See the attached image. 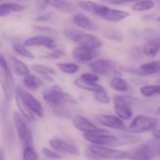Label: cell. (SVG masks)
Here are the masks:
<instances>
[{
    "label": "cell",
    "instance_id": "cell-1",
    "mask_svg": "<svg viewBox=\"0 0 160 160\" xmlns=\"http://www.w3.org/2000/svg\"><path fill=\"white\" fill-rule=\"evenodd\" d=\"M42 97L48 106L52 108L53 113L60 118H70L71 113L66 105L75 104L76 101L72 96L66 93L59 86L55 85L42 92Z\"/></svg>",
    "mask_w": 160,
    "mask_h": 160
},
{
    "label": "cell",
    "instance_id": "cell-2",
    "mask_svg": "<svg viewBox=\"0 0 160 160\" xmlns=\"http://www.w3.org/2000/svg\"><path fill=\"white\" fill-rule=\"evenodd\" d=\"M14 96L21 115L24 118L35 121L36 117H43V108L42 104L30 92L22 90L20 87H16Z\"/></svg>",
    "mask_w": 160,
    "mask_h": 160
},
{
    "label": "cell",
    "instance_id": "cell-3",
    "mask_svg": "<svg viewBox=\"0 0 160 160\" xmlns=\"http://www.w3.org/2000/svg\"><path fill=\"white\" fill-rule=\"evenodd\" d=\"M0 86L3 91L5 99L7 101L12 100L15 93L14 78L6 58L1 53H0Z\"/></svg>",
    "mask_w": 160,
    "mask_h": 160
},
{
    "label": "cell",
    "instance_id": "cell-4",
    "mask_svg": "<svg viewBox=\"0 0 160 160\" xmlns=\"http://www.w3.org/2000/svg\"><path fill=\"white\" fill-rule=\"evenodd\" d=\"M159 147V139L143 143L127 151V158L130 160H151L157 153Z\"/></svg>",
    "mask_w": 160,
    "mask_h": 160
},
{
    "label": "cell",
    "instance_id": "cell-5",
    "mask_svg": "<svg viewBox=\"0 0 160 160\" xmlns=\"http://www.w3.org/2000/svg\"><path fill=\"white\" fill-rule=\"evenodd\" d=\"M89 152L102 159L109 160H121L127 158V151H122L118 149L108 148V146L94 145L92 144L89 146Z\"/></svg>",
    "mask_w": 160,
    "mask_h": 160
},
{
    "label": "cell",
    "instance_id": "cell-6",
    "mask_svg": "<svg viewBox=\"0 0 160 160\" xmlns=\"http://www.w3.org/2000/svg\"><path fill=\"white\" fill-rule=\"evenodd\" d=\"M12 121L14 127L17 131L18 137L22 143L25 145H33V138L32 133L29 127L28 126L24 117L19 113L14 111L12 113Z\"/></svg>",
    "mask_w": 160,
    "mask_h": 160
},
{
    "label": "cell",
    "instance_id": "cell-7",
    "mask_svg": "<svg viewBox=\"0 0 160 160\" xmlns=\"http://www.w3.org/2000/svg\"><path fill=\"white\" fill-rule=\"evenodd\" d=\"M158 120L154 117L147 115H138L131 122L128 129L133 134H140L144 132L151 131L152 128L156 124Z\"/></svg>",
    "mask_w": 160,
    "mask_h": 160
},
{
    "label": "cell",
    "instance_id": "cell-8",
    "mask_svg": "<svg viewBox=\"0 0 160 160\" xmlns=\"http://www.w3.org/2000/svg\"><path fill=\"white\" fill-rule=\"evenodd\" d=\"M90 68L97 75H104V76H116L120 75V72L115 66V64L108 59H96L92 60L90 64Z\"/></svg>",
    "mask_w": 160,
    "mask_h": 160
},
{
    "label": "cell",
    "instance_id": "cell-9",
    "mask_svg": "<svg viewBox=\"0 0 160 160\" xmlns=\"http://www.w3.org/2000/svg\"><path fill=\"white\" fill-rule=\"evenodd\" d=\"M93 14L108 22H120V21L124 20L130 15L128 12L111 9V8H108L107 6H103L100 4H98V6L96 7Z\"/></svg>",
    "mask_w": 160,
    "mask_h": 160
},
{
    "label": "cell",
    "instance_id": "cell-10",
    "mask_svg": "<svg viewBox=\"0 0 160 160\" xmlns=\"http://www.w3.org/2000/svg\"><path fill=\"white\" fill-rule=\"evenodd\" d=\"M114 101V111L122 121H128L133 116V110L131 108L128 97L116 95L113 98Z\"/></svg>",
    "mask_w": 160,
    "mask_h": 160
},
{
    "label": "cell",
    "instance_id": "cell-11",
    "mask_svg": "<svg viewBox=\"0 0 160 160\" xmlns=\"http://www.w3.org/2000/svg\"><path fill=\"white\" fill-rule=\"evenodd\" d=\"M72 124L76 129L79 131L83 132L84 134H96V133H108V130L100 128L96 126L93 122H92L87 118L81 116V115H76L72 119Z\"/></svg>",
    "mask_w": 160,
    "mask_h": 160
},
{
    "label": "cell",
    "instance_id": "cell-12",
    "mask_svg": "<svg viewBox=\"0 0 160 160\" xmlns=\"http://www.w3.org/2000/svg\"><path fill=\"white\" fill-rule=\"evenodd\" d=\"M70 39L73 41L77 45H81V46H87L95 49L103 46V41L92 34L74 33L73 35L70 36Z\"/></svg>",
    "mask_w": 160,
    "mask_h": 160
},
{
    "label": "cell",
    "instance_id": "cell-13",
    "mask_svg": "<svg viewBox=\"0 0 160 160\" xmlns=\"http://www.w3.org/2000/svg\"><path fill=\"white\" fill-rule=\"evenodd\" d=\"M98 55L95 48L78 45L72 49V57L78 62L92 61Z\"/></svg>",
    "mask_w": 160,
    "mask_h": 160
},
{
    "label": "cell",
    "instance_id": "cell-14",
    "mask_svg": "<svg viewBox=\"0 0 160 160\" xmlns=\"http://www.w3.org/2000/svg\"><path fill=\"white\" fill-rule=\"evenodd\" d=\"M49 144L52 148H54L55 151L60 152V153H69L73 155H79L80 151L79 149L73 145L72 143L61 139V138H53L49 141Z\"/></svg>",
    "mask_w": 160,
    "mask_h": 160
},
{
    "label": "cell",
    "instance_id": "cell-15",
    "mask_svg": "<svg viewBox=\"0 0 160 160\" xmlns=\"http://www.w3.org/2000/svg\"><path fill=\"white\" fill-rule=\"evenodd\" d=\"M97 122L108 128L115 129V130H125V124L122 119H120L118 116L114 115H106V114H100L96 116Z\"/></svg>",
    "mask_w": 160,
    "mask_h": 160
},
{
    "label": "cell",
    "instance_id": "cell-16",
    "mask_svg": "<svg viewBox=\"0 0 160 160\" xmlns=\"http://www.w3.org/2000/svg\"><path fill=\"white\" fill-rule=\"evenodd\" d=\"M24 44L27 47H45L47 49L54 50L56 48V42L54 39L47 36H35L28 38L25 41Z\"/></svg>",
    "mask_w": 160,
    "mask_h": 160
},
{
    "label": "cell",
    "instance_id": "cell-17",
    "mask_svg": "<svg viewBox=\"0 0 160 160\" xmlns=\"http://www.w3.org/2000/svg\"><path fill=\"white\" fill-rule=\"evenodd\" d=\"M130 72L138 75H152L160 72V61H151L140 65L138 69L131 70Z\"/></svg>",
    "mask_w": 160,
    "mask_h": 160
},
{
    "label": "cell",
    "instance_id": "cell-18",
    "mask_svg": "<svg viewBox=\"0 0 160 160\" xmlns=\"http://www.w3.org/2000/svg\"><path fill=\"white\" fill-rule=\"evenodd\" d=\"M42 1L45 5L65 13H70L75 10V6L68 0H42Z\"/></svg>",
    "mask_w": 160,
    "mask_h": 160
},
{
    "label": "cell",
    "instance_id": "cell-19",
    "mask_svg": "<svg viewBox=\"0 0 160 160\" xmlns=\"http://www.w3.org/2000/svg\"><path fill=\"white\" fill-rule=\"evenodd\" d=\"M7 61L9 63L10 68H12L14 71V72L16 74L20 75V76H25V75H27L28 73L30 72L29 68L23 61H21L19 58H17L16 57H14L12 55L9 56Z\"/></svg>",
    "mask_w": 160,
    "mask_h": 160
},
{
    "label": "cell",
    "instance_id": "cell-20",
    "mask_svg": "<svg viewBox=\"0 0 160 160\" xmlns=\"http://www.w3.org/2000/svg\"><path fill=\"white\" fill-rule=\"evenodd\" d=\"M72 22L76 27L82 28V29H85V30L93 31V30H95L97 28L96 25L88 16H86L84 14H81V13L75 14L72 17Z\"/></svg>",
    "mask_w": 160,
    "mask_h": 160
},
{
    "label": "cell",
    "instance_id": "cell-21",
    "mask_svg": "<svg viewBox=\"0 0 160 160\" xmlns=\"http://www.w3.org/2000/svg\"><path fill=\"white\" fill-rule=\"evenodd\" d=\"M74 85L80 89L93 92V93L105 90V88L103 86H101L100 84H98L97 82H87V81L82 80L81 78H79V77L74 81Z\"/></svg>",
    "mask_w": 160,
    "mask_h": 160
},
{
    "label": "cell",
    "instance_id": "cell-22",
    "mask_svg": "<svg viewBox=\"0 0 160 160\" xmlns=\"http://www.w3.org/2000/svg\"><path fill=\"white\" fill-rule=\"evenodd\" d=\"M25 10V6L17 3H2L0 4V17L8 16L13 12H20Z\"/></svg>",
    "mask_w": 160,
    "mask_h": 160
},
{
    "label": "cell",
    "instance_id": "cell-23",
    "mask_svg": "<svg viewBox=\"0 0 160 160\" xmlns=\"http://www.w3.org/2000/svg\"><path fill=\"white\" fill-rule=\"evenodd\" d=\"M24 85L28 90L34 92V91L38 90L42 85V81L37 75L31 74L29 72L24 76Z\"/></svg>",
    "mask_w": 160,
    "mask_h": 160
},
{
    "label": "cell",
    "instance_id": "cell-24",
    "mask_svg": "<svg viewBox=\"0 0 160 160\" xmlns=\"http://www.w3.org/2000/svg\"><path fill=\"white\" fill-rule=\"evenodd\" d=\"M30 69L32 71H34L35 72L39 73L40 75L43 76L45 79L48 80V81H53L52 75L56 73L54 69H52L51 67L42 65V64H32Z\"/></svg>",
    "mask_w": 160,
    "mask_h": 160
},
{
    "label": "cell",
    "instance_id": "cell-25",
    "mask_svg": "<svg viewBox=\"0 0 160 160\" xmlns=\"http://www.w3.org/2000/svg\"><path fill=\"white\" fill-rule=\"evenodd\" d=\"M110 87L117 91V92H125L128 91L129 89V86H128V83L127 81L121 77L120 75H116L114 76L112 79H111V81H110Z\"/></svg>",
    "mask_w": 160,
    "mask_h": 160
},
{
    "label": "cell",
    "instance_id": "cell-26",
    "mask_svg": "<svg viewBox=\"0 0 160 160\" xmlns=\"http://www.w3.org/2000/svg\"><path fill=\"white\" fill-rule=\"evenodd\" d=\"M158 51H159V46L156 40H152L146 42L145 45L143 46V54L147 57L153 58L157 55Z\"/></svg>",
    "mask_w": 160,
    "mask_h": 160
},
{
    "label": "cell",
    "instance_id": "cell-27",
    "mask_svg": "<svg viewBox=\"0 0 160 160\" xmlns=\"http://www.w3.org/2000/svg\"><path fill=\"white\" fill-rule=\"evenodd\" d=\"M153 7L154 2L152 0H138L132 6V9L135 12H146L152 10Z\"/></svg>",
    "mask_w": 160,
    "mask_h": 160
},
{
    "label": "cell",
    "instance_id": "cell-28",
    "mask_svg": "<svg viewBox=\"0 0 160 160\" xmlns=\"http://www.w3.org/2000/svg\"><path fill=\"white\" fill-rule=\"evenodd\" d=\"M140 93L144 97L160 95V85H146L140 88Z\"/></svg>",
    "mask_w": 160,
    "mask_h": 160
},
{
    "label": "cell",
    "instance_id": "cell-29",
    "mask_svg": "<svg viewBox=\"0 0 160 160\" xmlns=\"http://www.w3.org/2000/svg\"><path fill=\"white\" fill-rule=\"evenodd\" d=\"M12 48L14 50L15 53H17L18 55L24 57V58H33L34 56L33 54L28 50V48L25 45V44H22V43H13L12 44Z\"/></svg>",
    "mask_w": 160,
    "mask_h": 160
},
{
    "label": "cell",
    "instance_id": "cell-30",
    "mask_svg": "<svg viewBox=\"0 0 160 160\" xmlns=\"http://www.w3.org/2000/svg\"><path fill=\"white\" fill-rule=\"evenodd\" d=\"M23 160H39V155L33 145H25L23 150Z\"/></svg>",
    "mask_w": 160,
    "mask_h": 160
},
{
    "label": "cell",
    "instance_id": "cell-31",
    "mask_svg": "<svg viewBox=\"0 0 160 160\" xmlns=\"http://www.w3.org/2000/svg\"><path fill=\"white\" fill-rule=\"evenodd\" d=\"M58 67L59 68V70L61 72H63L64 73H67V74H73L76 72H78V70H79V67L77 64L69 63V62L58 63Z\"/></svg>",
    "mask_w": 160,
    "mask_h": 160
},
{
    "label": "cell",
    "instance_id": "cell-32",
    "mask_svg": "<svg viewBox=\"0 0 160 160\" xmlns=\"http://www.w3.org/2000/svg\"><path fill=\"white\" fill-rule=\"evenodd\" d=\"M77 5L80 9H82L83 11L91 12L93 14L96 7L98 6V3H96L94 1H91V0H80V1H78Z\"/></svg>",
    "mask_w": 160,
    "mask_h": 160
},
{
    "label": "cell",
    "instance_id": "cell-33",
    "mask_svg": "<svg viewBox=\"0 0 160 160\" xmlns=\"http://www.w3.org/2000/svg\"><path fill=\"white\" fill-rule=\"evenodd\" d=\"M93 94H94V98L98 102H100L102 104H108L110 102V97L108 96V92H107L106 90H103L101 92H95Z\"/></svg>",
    "mask_w": 160,
    "mask_h": 160
},
{
    "label": "cell",
    "instance_id": "cell-34",
    "mask_svg": "<svg viewBox=\"0 0 160 160\" xmlns=\"http://www.w3.org/2000/svg\"><path fill=\"white\" fill-rule=\"evenodd\" d=\"M42 152L46 157H48L50 159H61L62 158V155L60 152L54 151V150H51L49 148H42Z\"/></svg>",
    "mask_w": 160,
    "mask_h": 160
},
{
    "label": "cell",
    "instance_id": "cell-35",
    "mask_svg": "<svg viewBox=\"0 0 160 160\" xmlns=\"http://www.w3.org/2000/svg\"><path fill=\"white\" fill-rule=\"evenodd\" d=\"M79 78H81L84 81L87 82H97L99 80V76L97 74H95L94 72H86V73H82L80 75Z\"/></svg>",
    "mask_w": 160,
    "mask_h": 160
},
{
    "label": "cell",
    "instance_id": "cell-36",
    "mask_svg": "<svg viewBox=\"0 0 160 160\" xmlns=\"http://www.w3.org/2000/svg\"><path fill=\"white\" fill-rule=\"evenodd\" d=\"M102 1L110 5H123L131 2H137L138 0H102Z\"/></svg>",
    "mask_w": 160,
    "mask_h": 160
},
{
    "label": "cell",
    "instance_id": "cell-37",
    "mask_svg": "<svg viewBox=\"0 0 160 160\" xmlns=\"http://www.w3.org/2000/svg\"><path fill=\"white\" fill-rule=\"evenodd\" d=\"M63 56H65V52L63 50L55 48L52 53H50L46 56V58H61Z\"/></svg>",
    "mask_w": 160,
    "mask_h": 160
},
{
    "label": "cell",
    "instance_id": "cell-38",
    "mask_svg": "<svg viewBox=\"0 0 160 160\" xmlns=\"http://www.w3.org/2000/svg\"><path fill=\"white\" fill-rule=\"evenodd\" d=\"M152 135L155 139L160 140V122H156V124L152 128Z\"/></svg>",
    "mask_w": 160,
    "mask_h": 160
},
{
    "label": "cell",
    "instance_id": "cell-39",
    "mask_svg": "<svg viewBox=\"0 0 160 160\" xmlns=\"http://www.w3.org/2000/svg\"><path fill=\"white\" fill-rule=\"evenodd\" d=\"M0 160H3V153L1 150H0Z\"/></svg>",
    "mask_w": 160,
    "mask_h": 160
},
{
    "label": "cell",
    "instance_id": "cell-40",
    "mask_svg": "<svg viewBox=\"0 0 160 160\" xmlns=\"http://www.w3.org/2000/svg\"><path fill=\"white\" fill-rule=\"evenodd\" d=\"M156 41H157V43H158V46H159V50H160V38L158 40H156Z\"/></svg>",
    "mask_w": 160,
    "mask_h": 160
},
{
    "label": "cell",
    "instance_id": "cell-41",
    "mask_svg": "<svg viewBox=\"0 0 160 160\" xmlns=\"http://www.w3.org/2000/svg\"><path fill=\"white\" fill-rule=\"evenodd\" d=\"M159 157H160V147H159V149H158V151H157V153H156Z\"/></svg>",
    "mask_w": 160,
    "mask_h": 160
},
{
    "label": "cell",
    "instance_id": "cell-42",
    "mask_svg": "<svg viewBox=\"0 0 160 160\" xmlns=\"http://www.w3.org/2000/svg\"><path fill=\"white\" fill-rule=\"evenodd\" d=\"M156 113H157L158 115H160V107L158 108V109H157V111H156Z\"/></svg>",
    "mask_w": 160,
    "mask_h": 160
},
{
    "label": "cell",
    "instance_id": "cell-43",
    "mask_svg": "<svg viewBox=\"0 0 160 160\" xmlns=\"http://www.w3.org/2000/svg\"><path fill=\"white\" fill-rule=\"evenodd\" d=\"M157 21H158V22H160V16H159V17L157 18Z\"/></svg>",
    "mask_w": 160,
    "mask_h": 160
},
{
    "label": "cell",
    "instance_id": "cell-44",
    "mask_svg": "<svg viewBox=\"0 0 160 160\" xmlns=\"http://www.w3.org/2000/svg\"><path fill=\"white\" fill-rule=\"evenodd\" d=\"M16 1H25V0H16Z\"/></svg>",
    "mask_w": 160,
    "mask_h": 160
},
{
    "label": "cell",
    "instance_id": "cell-45",
    "mask_svg": "<svg viewBox=\"0 0 160 160\" xmlns=\"http://www.w3.org/2000/svg\"><path fill=\"white\" fill-rule=\"evenodd\" d=\"M1 1H3V0H0V2H1Z\"/></svg>",
    "mask_w": 160,
    "mask_h": 160
},
{
    "label": "cell",
    "instance_id": "cell-46",
    "mask_svg": "<svg viewBox=\"0 0 160 160\" xmlns=\"http://www.w3.org/2000/svg\"><path fill=\"white\" fill-rule=\"evenodd\" d=\"M159 84H160V80H159Z\"/></svg>",
    "mask_w": 160,
    "mask_h": 160
},
{
    "label": "cell",
    "instance_id": "cell-47",
    "mask_svg": "<svg viewBox=\"0 0 160 160\" xmlns=\"http://www.w3.org/2000/svg\"><path fill=\"white\" fill-rule=\"evenodd\" d=\"M159 1H160V0H159Z\"/></svg>",
    "mask_w": 160,
    "mask_h": 160
}]
</instances>
